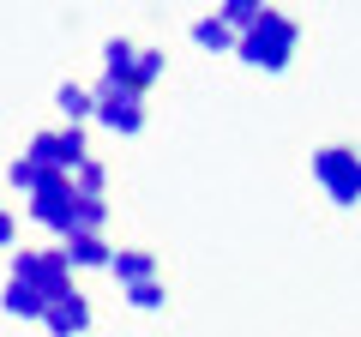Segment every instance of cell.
Instances as JSON below:
<instances>
[{
	"mask_svg": "<svg viewBox=\"0 0 361 337\" xmlns=\"http://www.w3.org/2000/svg\"><path fill=\"white\" fill-rule=\"evenodd\" d=\"M295 42H301V25L289 13H277V6H265L259 13L253 30H241V42H235V61H247L253 73H289V61H295Z\"/></svg>",
	"mask_w": 361,
	"mask_h": 337,
	"instance_id": "obj_1",
	"label": "cell"
},
{
	"mask_svg": "<svg viewBox=\"0 0 361 337\" xmlns=\"http://www.w3.org/2000/svg\"><path fill=\"white\" fill-rule=\"evenodd\" d=\"M90 97H97V121H103L109 133H121V139L145 133V97H133L121 78H97V85H90Z\"/></svg>",
	"mask_w": 361,
	"mask_h": 337,
	"instance_id": "obj_3",
	"label": "cell"
},
{
	"mask_svg": "<svg viewBox=\"0 0 361 337\" xmlns=\"http://www.w3.org/2000/svg\"><path fill=\"white\" fill-rule=\"evenodd\" d=\"M13 235H18V223L6 217V211H0V247H13Z\"/></svg>",
	"mask_w": 361,
	"mask_h": 337,
	"instance_id": "obj_19",
	"label": "cell"
},
{
	"mask_svg": "<svg viewBox=\"0 0 361 337\" xmlns=\"http://www.w3.org/2000/svg\"><path fill=\"white\" fill-rule=\"evenodd\" d=\"M42 175H49V168H37V163H30V157H18V163L6 168V181H13L18 193H37V187H42Z\"/></svg>",
	"mask_w": 361,
	"mask_h": 337,
	"instance_id": "obj_18",
	"label": "cell"
},
{
	"mask_svg": "<svg viewBox=\"0 0 361 337\" xmlns=\"http://www.w3.org/2000/svg\"><path fill=\"white\" fill-rule=\"evenodd\" d=\"M0 307L13 313V319H37L42 325V313H49V301L37 295L30 283H18V277H6V289H0Z\"/></svg>",
	"mask_w": 361,
	"mask_h": 337,
	"instance_id": "obj_10",
	"label": "cell"
},
{
	"mask_svg": "<svg viewBox=\"0 0 361 337\" xmlns=\"http://www.w3.org/2000/svg\"><path fill=\"white\" fill-rule=\"evenodd\" d=\"M259 13H265V0H223V6H217V18L235 30V42H241V30L259 25Z\"/></svg>",
	"mask_w": 361,
	"mask_h": 337,
	"instance_id": "obj_15",
	"label": "cell"
},
{
	"mask_svg": "<svg viewBox=\"0 0 361 337\" xmlns=\"http://www.w3.org/2000/svg\"><path fill=\"white\" fill-rule=\"evenodd\" d=\"M30 163L37 168H49V175H78V168L90 163L85 157V127H61V133H37L30 139Z\"/></svg>",
	"mask_w": 361,
	"mask_h": 337,
	"instance_id": "obj_5",
	"label": "cell"
},
{
	"mask_svg": "<svg viewBox=\"0 0 361 337\" xmlns=\"http://www.w3.org/2000/svg\"><path fill=\"white\" fill-rule=\"evenodd\" d=\"M193 42H199V49H205V54H235V30L223 25L217 13H205V18H193Z\"/></svg>",
	"mask_w": 361,
	"mask_h": 337,
	"instance_id": "obj_11",
	"label": "cell"
},
{
	"mask_svg": "<svg viewBox=\"0 0 361 337\" xmlns=\"http://www.w3.org/2000/svg\"><path fill=\"white\" fill-rule=\"evenodd\" d=\"M133 61H139V49H133L127 37H109V42H103V78H121V85H127V78H133Z\"/></svg>",
	"mask_w": 361,
	"mask_h": 337,
	"instance_id": "obj_13",
	"label": "cell"
},
{
	"mask_svg": "<svg viewBox=\"0 0 361 337\" xmlns=\"http://www.w3.org/2000/svg\"><path fill=\"white\" fill-rule=\"evenodd\" d=\"M163 49H139V61H133V78H127V91L133 97H145V91H151V85H157V78H163Z\"/></svg>",
	"mask_w": 361,
	"mask_h": 337,
	"instance_id": "obj_14",
	"label": "cell"
},
{
	"mask_svg": "<svg viewBox=\"0 0 361 337\" xmlns=\"http://www.w3.org/2000/svg\"><path fill=\"white\" fill-rule=\"evenodd\" d=\"M66 265H73V271H103L109 259H115V247L103 241V235H66Z\"/></svg>",
	"mask_w": 361,
	"mask_h": 337,
	"instance_id": "obj_8",
	"label": "cell"
},
{
	"mask_svg": "<svg viewBox=\"0 0 361 337\" xmlns=\"http://www.w3.org/2000/svg\"><path fill=\"white\" fill-rule=\"evenodd\" d=\"M54 103H61L66 127H85V121H97V97H90L85 85H61V91H54Z\"/></svg>",
	"mask_w": 361,
	"mask_h": 337,
	"instance_id": "obj_12",
	"label": "cell"
},
{
	"mask_svg": "<svg viewBox=\"0 0 361 337\" xmlns=\"http://www.w3.org/2000/svg\"><path fill=\"white\" fill-rule=\"evenodd\" d=\"M73 211H78L73 175H42V187L30 193V223H42V229H54L66 241V235H73Z\"/></svg>",
	"mask_w": 361,
	"mask_h": 337,
	"instance_id": "obj_4",
	"label": "cell"
},
{
	"mask_svg": "<svg viewBox=\"0 0 361 337\" xmlns=\"http://www.w3.org/2000/svg\"><path fill=\"white\" fill-rule=\"evenodd\" d=\"M103 181H109V175H103V163H97V157H90V163H85V168H78V175H73L78 199H103Z\"/></svg>",
	"mask_w": 361,
	"mask_h": 337,
	"instance_id": "obj_17",
	"label": "cell"
},
{
	"mask_svg": "<svg viewBox=\"0 0 361 337\" xmlns=\"http://www.w3.org/2000/svg\"><path fill=\"white\" fill-rule=\"evenodd\" d=\"M313 181L325 187L331 205H361V151L355 145H319L313 151Z\"/></svg>",
	"mask_w": 361,
	"mask_h": 337,
	"instance_id": "obj_2",
	"label": "cell"
},
{
	"mask_svg": "<svg viewBox=\"0 0 361 337\" xmlns=\"http://www.w3.org/2000/svg\"><path fill=\"white\" fill-rule=\"evenodd\" d=\"M121 295H127V307H139V313H157V307L169 301V289L151 277V283H133V289H121Z\"/></svg>",
	"mask_w": 361,
	"mask_h": 337,
	"instance_id": "obj_16",
	"label": "cell"
},
{
	"mask_svg": "<svg viewBox=\"0 0 361 337\" xmlns=\"http://www.w3.org/2000/svg\"><path fill=\"white\" fill-rule=\"evenodd\" d=\"M109 271L121 277V289H133V283H151V277H157V259L145 253V247H115Z\"/></svg>",
	"mask_w": 361,
	"mask_h": 337,
	"instance_id": "obj_9",
	"label": "cell"
},
{
	"mask_svg": "<svg viewBox=\"0 0 361 337\" xmlns=\"http://www.w3.org/2000/svg\"><path fill=\"white\" fill-rule=\"evenodd\" d=\"M73 277H78V271L66 265L61 247H37V271H30V289H37L42 301H54V295H66V289H78Z\"/></svg>",
	"mask_w": 361,
	"mask_h": 337,
	"instance_id": "obj_7",
	"label": "cell"
},
{
	"mask_svg": "<svg viewBox=\"0 0 361 337\" xmlns=\"http://www.w3.org/2000/svg\"><path fill=\"white\" fill-rule=\"evenodd\" d=\"M42 331H49V337H85L90 331V295H85V289L54 295L49 313H42Z\"/></svg>",
	"mask_w": 361,
	"mask_h": 337,
	"instance_id": "obj_6",
	"label": "cell"
}]
</instances>
